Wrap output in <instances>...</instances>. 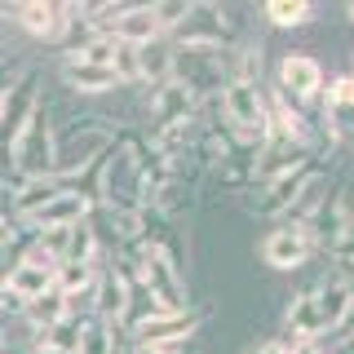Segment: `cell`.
I'll return each mask as SVG.
<instances>
[{
	"instance_id": "1",
	"label": "cell",
	"mask_w": 354,
	"mask_h": 354,
	"mask_svg": "<svg viewBox=\"0 0 354 354\" xmlns=\"http://www.w3.org/2000/svg\"><path fill=\"white\" fill-rule=\"evenodd\" d=\"M53 147H58V120H53L49 97H40L31 120L22 124L14 151H9V164H14V177H9L0 191H14V186L31 182V177H49L53 173Z\"/></svg>"
},
{
	"instance_id": "2",
	"label": "cell",
	"mask_w": 354,
	"mask_h": 354,
	"mask_svg": "<svg viewBox=\"0 0 354 354\" xmlns=\"http://www.w3.org/2000/svg\"><path fill=\"white\" fill-rule=\"evenodd\" d=\"M324 84H328V66L310 53H283L279 62L266 71V88L279 93L288 106L306 111L315 102H324Z\"/></svg>"
},
{
	"instance_id": "3",
	"label": "cell",
	"mask_w": 354,
	"mask_h": 354,
	"mask_svg": "<svg viewBox=\"0 0 354 354\" xmlns=\"http://www.w3.org/2000/svg\"><path fill=\"white\" fill-rule=\"evenodd\" d=\"M97 204L120 208V213H138L142 208V164H138L129 142H115L102 155V169H97Z\"/></svg>"
},
{
	"instance_id": "4",
	"label": "cell",
	"mask_w": 354,
	"mask_h": 354,
	"mask_svg": "<svg viewBox=\"0 0 354 354\" xmlns=\"http://www.w3.org/2000/svg\"><path fill=\"white\" fill-rule=\"evenodd\" d=\"M315 257V239H310L306 221H274L270 230H266L261 239V261L270 266V270H301V266Z\"/></svg>"
},
{
	"instance_id": "5",
	"label": "cell",
	"mask_w": 354,
	"mask_h": 354,
	"mask_svg": "<svg viewBox=\"0 0 354 354\" xmlns=\"http://www.w3.org/2000/svg\"><path fill=\"white\" fill-rule=\"evenodd\" d=\"M315 177H319V160L315 164H301V169H292V173H283V177H274V182H266L261 186V199H257V217H274V221L292 217L297 208H301L306 191L315 186Z\"/></svg>"
},
{
	"instance_id": "6",
	"label": "cell",
	"mask_w": 354,
	"mask_h": 354,
	"mask_svg": "<svg viewBox=\"0 0 354 354\" xmlns=\"http://www.w3.org/2000/svg\"><path fill=\"white\" fill-rule=\"evenodd\" d=\"M142 288L155 297V306H160V310H191V288H186V274L177 270V266L164 257L160 248H151L147 261H142Z\"/></svg>"
},
{
	"instance_id": "7",
	"label": "cell",
	"mask_w": 354,
	"mask_h": 354,
	"mask_svg": "<svg viewBox=\"0 0 354 354\" xmlns=\"http://www.w3.org/2000/svg\"><path fill=\"white\" fill-rule=\"evenodd\" d=\"M199 324H204V310H160V315L142 319L129 332L133 346H173V341H195Z\"/></svg>"
},
{
	"instance_id": "8",
	"label": "cell",
	"mask_w": 354,
	"mask_h": 354,
	"mask_svg": "<svg viewBox=\"0 0 354 354\" xmlns=\"http://www.w3.org/2000/svg\"><path fill=\"white\" fill-rule=\"evenodd\" d=\"M199 111V102L191 93H186L177 80H169V84H160V88H151L147 93V133H160V129H169V124H177V120H186V115H195Z\"/></svg>"
},
{
	"instance_id": "9",
	"label": "cell",
	"mask_w": 354,
	"mask_h": 354,
	"mask_svg": "<svg viewBox=\"0 0 354 354\" xmlns=\"http://www.w3.org/2000/svg\"><path fill=\"white\" fill-rule=\"evenodd\" d=\"M88 199L80 195V191H71V186H62L58 195L49 199L44 208H36L27 221H18V226H27V230H58V226H75L80 217H88Z\"/></svg>"
},
{
	"instance_id": "10",
	"label": "cell",
	"mask_w": 354,
	"mask_h": 354,
	"mask_svg": "<svg viewBox=\"0 0 354 354\" xmlns=\"http://www.w3.org/2000/svg\"><path fill=\"white\" fill-rule=\"evenodd\" d=\"M169 80H173V40L155 36L147 44H138V88L142 93H151V88H160Z\"/></svg>"
},
{
	"instance_id": "11",
	"label": "cell",
	"mask_w": 354,
	"mask_h": 354,
	"mask_svg": "<svg viewBox=\"0 0 354 354\" xmlns=\"http://www.w3.org/2000/svg\"><path fill=\"white\" fill-rule=\"evenodd\" d=\"M129 350H133V341H129L124 328L106 324V319H97V315H84L75 354H129Z\"/></svg>"
},
{
	"instance_id": "12",
	"label": "cell",
	"mask_w": 354,
	"mask_h": 354,
	"mask_svg": "<svg viewBox=\"0 0 354 354\" xmlns=\"http://www.w3.org/2000/svg\"><path fill=\"white\" fill-rule=\"evenodd\" d=\"M124 310H129V283L120 279L115 270H106V266H102L97 288H93V315L120 328V324H124Z\"/></svg>"
},
{
	"instance_id": "13",
	"label": "cell",
	"mask_w": 354,
	"mask_h": 354,
	"mask_svg": "<svg viewBox=\"0 0 354 354\" xmlns=\"http://www.w3.org/2000/svg\"><path fill=\"white\" fill-rule=\"evenodd\" d=\"M58 75H62V84L71 88L75 97H102V93H111V88H120V80H115L111 71H102V66L62 62V66H58Z\"/></svg>"
},
{
	"instance_id": "14",
	"label": "cell",
	"mask_w": 354,
	"mask_h": 354,
	"mask_svg": "<svg viewBox=\"0 0 354 354\" xmlns=\"http://www.w3.org/2000/svg\"><path fill=\"white\" fill-rule=\"evenodd\" d=\"M80 328H84V315H66V319H58V324L40 328L36 337H31V350H40V354H75V346H80Z\"/></svg>"
},
{
	"instance_id": "15",
	"label": "cell",
	"mask_w": 354,
	"mask_h": 354,
	"mask_svg": "<svg viewBox=\"0 0 354 354\" xmlns=\"http://www.w3.org/2000/svg\"><path fill=\"white\" fill-rule=\"evenodd\" d=\"M53 274H58V270H44V266L18 261V266H14V274L5 279V292L14 297L18 306H27V301H36L44 288H53Z\"/></svg>"
},
{
	"instance_id": "16",
	"label": "cell",
	"mask_w": 354,
	"mask_h": 354,
	"mask_svg": "<svg viewBox=\"0 0 354 354\" xmlns=\"http://www.w3.org/2000/svg\"><path fill=\"white\" fill-rule=\"evenodd\" d=\"M315 18H319V9L310 5V0H270V5L261 9V22L274 27V31H301Z\"/></svg>"
},
{
	"instance_id": "17",
	"label": "cell",
	"mask_w": 354,
	"mask_h": 354,
	"mask_svg": "<svg viewBox=\"0 0 354 354\" xmlns=\"http://www.w3.org/2000/svg\"><path fill=\"white\" fill-rule=\"evenodd\" d=\"M18 315L31 324V332H40V328L58 324V319H66V315H71V306H66V292H62L58 283H53V288H44L36 301H27V306H22Z\"/></svg>"
},
{
	"instance_id": "18",
	"label": "cell",
	"mask_w": 354,
	"mask_h": 354,
	"mask_svg": "<svg viewBox=\"0 0 354 354\" xmlns=\"http://www.w3.org/2000/svg\"><path fill=\"white\" fill-rule=\"evenodd\" d=\"M115 36H106V31H88V36L75 44V49L62 53V62H80V66H102L111 71V58H115Z\"/></svg>"
},
{
	"instance_id": "19",
	"label": "cell",
	"mask_w": 354,
	"mask_h": 354,
	"mask_svg": "<svg viewBox=\"0 0 354 354\" xmlns=\"http://www.w3.org/2000/svg\"><path fill=\"white\" fill-rule=\"evenodd\" d=\"M160 252H164V257H169V261H173L182 274H186V270H191V230H186L182 221H177V226L169 230V235H164Z\"/></svg>"
},
{
	"instance_id": "20",
	"label": "cell",
	"mask_w": 354,
	"mask_h": 354,
	"mask_svg": "<svg viewBox=\"0 0 354 354\" xmlns=\"http://www.w3.org/2000/svg\"><path fill=\"white\" fill-rule=\"evenodd\" d=\"M155 5V22H160L164 36H173L186 18H191V0H151Z\"/></svg>"
},
{
	"instance_id": "21",
	"label": "cell",
	"mask_w": 354,
	"mask_h": 354,
	"mask_svg": "<svg viewBox=\"0 0 354 354\" xmlns=\"http://www.w3.org/2000/svg\"><path fill=\"white\" fill-rule=\"evenodd\" d=\"M129 354H195V341H173V346H133Z\"/></svg>"
},
{
	"instance_id": "22",
	"label": "cell",
	"mask_w": 354,
	"mask_h": 354,
	"mask_svg": "<svg viewBox=\"0 0 354 354\" xmlns=\"http://www.w3.org/2000/svg\"><path fill=\"white\" fill-rule=\"evenodd\" d=\"M243 354H288V341L274 332V337H266L261 346H252V350H243Z\"/></svg>"
},
{
	"instance_id": "23",
	"label": "cell",
	"mask_w": 354,
	"mask_h": 354,
	"mask_svg": "<svg viewBox=\"0 0 354 354\" xmlns=\"http://www.w3.org/2000/svg\"><path fill=\"white\" fill-rule=\"evenodd\" d=\"M346 18H350V22H354V0H350V5H346Z\"/></svg>"
},
{
	"instance_id": "24",
	"label": "cell",
	"mask_w": 354,
	"mask_h": 354,
	"mask_svg": "<svg viewBox=\"0 0 354 354\" xmlns=\"http://www.w3.org/2000/svg\"><path fill=\"white\" fill-rule=\"evenodd\" d=\"M346 75H350V80H354V53H350V71H346Z\"/></svg>"
}]
</instances>
